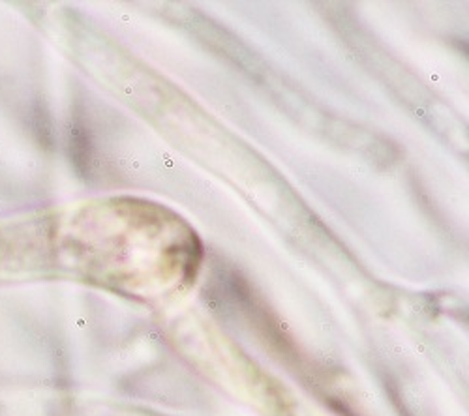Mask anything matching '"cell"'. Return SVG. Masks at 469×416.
Listing matches in <instances>:
<instances>
[{
	"instance_id": "6da1fadb",
	"label": "cell",
	"mask_w": 469,
	"mask_h": 416,
	"mask_svg": "<svg viewBox=\"0 0 469 416\" xmlns=\"http://www.w3.org/2000/svg\"><path fill=\"white\" fill-rule=\"evenodd\" d=\"M69 152H72V160L76 169L81 175L89 173L90 165V137L87 131V126L81 120V116L77 115L72 124V133H69Z\"/></svg>"
}]
</instances>
